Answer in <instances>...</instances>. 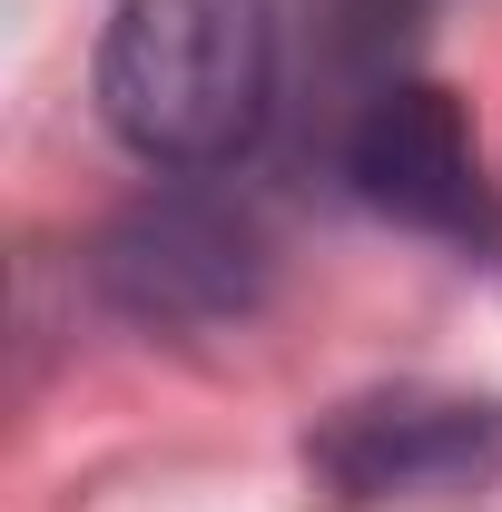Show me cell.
<instances>
[{"label": "cell", "mask_w": 502, "mask_h": 512, "mask_svg": "<svg viewBox=\"0 0 502 512\" xmlns=\"http://www.w3.org/2000/svg\"><path fill=\"white\" fill-rule=\"evenodd\" d=\"M345 188L414 237L502 256V188L483 168V138L463 119V99L434 79H375L365 89V109L345 119Z\"/></svg>", "instance_id": "7a4b0ae2"}, {"label": "cell", "mask_w": 502, "mask_h": 512, "mask_svg": "<svg viewBox=\"0 0 502 512\" xmlns=\"http://www.w3.org/2000/svg\"><path fill=\"white\" fill-rule=\"evenodd\" d=\"M99 296L138 325H227L266 296V237L227 197H138L99 237Z\"/></svg>", "instance_id": "277c9868"}, {"label": "cell", "mask_w": 502, "mask_h": 512, "mask_svg": "<svg viewBox=\"0 0 502 512\" xmlns=\"http://www.w3.org/2000/svg\"><path fill=\"white\" fill-rule=\"evenodd\" d=\"M276 79L286 50L266 0H119L99 30V119L168 178L237 168L276 119Z\"/></svg>", "instance_id": "6da1fadb"}, {"label": "cell", "mask_w": 502, "mask_h": 512, "mask_svg": "<svg viewBox=\"0 0 502 512\" xmlns=\"http://www.w3.org/2000/svg\"><path fill=\"white\" fill-rule=\"evenodd\" d=\"M306 473L335 503H453V493H483L502 473V404L434 394V384L355 394V404H335L315 424Z\"/></svg>", "instance_id": "3957f363"}]
</instances>
